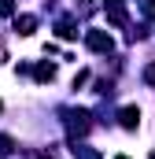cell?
<instances>
[{"label":"cell","mask_w":155,"mask_h":159,"mask_svg":"<svg viewBox=\"0 0 155 159\" xmlns=\"http://www.w3.org/2000/svg\"><path fill=\"white\" fill-rule=\"evenodd\" d=\"M67 133L70 137H85L89 133V111H70L67 115Z\"/></svg>","instance_id":"6da1fadb"},{"label":"cell","mask_w":155,"mask_h":159,"mask_svg":"<svg viewBox=\"0 0 155 159\" xmlns=\"http://www.w3.org/2000/svg\"><path fill=\"white\" fill-rule=\"evenodd\" d=\"M85 44H89L92 52H111V48H115L111 34H104V30H89V34H85Z\"/></svg>","instance_id":"7a4b0ae2"},{"label":"cell","mask_w":155,"mask_h":159,"mask_svg":"<svg viewBox=\"0 0 155 159\" xmlns=\"http://www.w3.org/2000/svg\"><path fill=\"white\" fill-rule=\"evenodd\" d=\"M118 119H122V129H137V126H140V111L129 104V107H122V115H118Z\"/></svg>","instance_id":"3957f363"},{"label":"cell","mask_w":155,"mask_h":159,"mask_svg":"<svg viewBox=\"0 0 155 159\" xmlns=\"http://www.w3.org/2000/svg\"><path fill=\"white\" fill-rule=\"evenodd\" d=\"M33 26H37V19H33V15H19V19H15V30H19L22 37H30V34H33Z\"/></svg>","instance_id":"277c9868"},{"label":"cell","mask_w":155,"mask_h":159,"mask_svg":"<svg viewBox=\"0 0 155 159\" xmlns=\"http://www.w3.org/2000/svg\"><path fill=\"white\" fill-rule=\"evenodd\" d=\"M33 78H37V81H52V78H55V67H52V63H41L37 70H33Z\"/></svg>","instance_id":"5b68a950"},{"label":"cell","mask_w":155,"mask_h":159,"mask_svg":"<svg viewBox=\"0 0 155 159\" xmlns=\"http://www.w3.org/2000/svg\"><path fill=\"white\" fill-rule=\"evenodd\" d=\"M7 15H15V4L11 0H0V19H7Z\"/></svg>","instance_id":"8992f818"},{"label":"cell","mask_w":155,"mask_h":159,"mask_svg":"<svg viewBox=\"0 0 155 159\" xmlns=\"http://www.w3.org/2000/svg\"><path fill=\"white\" fill-rule=\"evenodd\" d=\"M78 159H100V156H96L92 148H78Z\"/></svg>","instance_id":"52a82bcc"},{"label":"cell","mask_w":155,"mask_h":159,"mask_svg":"<svg viewBox=\"0 0 155 159\" xmlns=\"http://www.w3.org/2000/svg\"><path fill=\"white\" fill-rule=\"evenodd\" d=\"M144 81H148V85H155V63L148 67V70H144Z\"/></svg>","instance_id":"ba28073f"},{"label":"cell","mask_w":155,"mask_h":159,"mask_svg":"<svg viewBox=\"0 0 155 159\" xmlns=\"http://www.w3.org/2000/svg\"><path fill=\"white\" fill-rule=\"evenodd\" d=\"M115 159H129V156H115Z\"/></svg>","instance_id":"9c48e42d"},{"label":"cell","mask_w":155,"mask_h":159,"mask_svg":"<svg viewBox=\"0 0 155 159\" xmlns=\"http://www.w3.org/2000/svg\"><path fill=\"white\" fill-rule=\"evenodd\" d=\"M152 159H155V152H152Z\"/></svg>","instance_id":"30bf717a"},{"label":"cell","mask_w":155,"mask_h":159,"mask_svg":"<svg viewBox=\"0 0 155 159\" xmlns=\"http://www.w3.org/2000/svg\"><path fill=\"white\" fill-rule=\"evenodd\" d=\"M0 107H4V104H0Z\"/></svg>","instance_id":"8fae6325"}]
</instances>
